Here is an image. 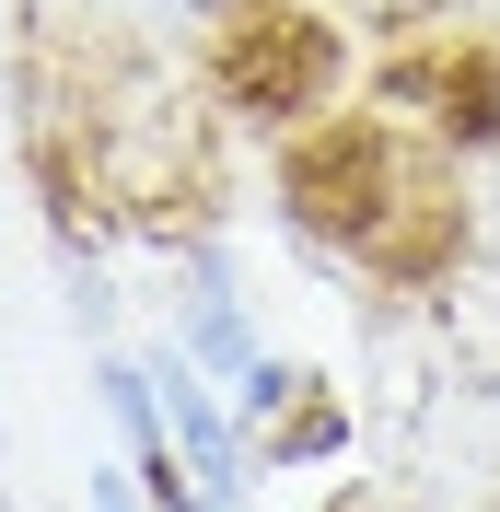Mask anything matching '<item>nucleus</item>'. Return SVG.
<instances>
[{"mask_svg":"<svg viewBox=\"0 0 500 512\" xmlns=\"http://www.w3.org/2000/svg\"><path fill=\"white\" fill-rule=\"evenodd\" d=\"M163 338H175L198 373H221V384L268 350V326H256V303H245V256H233V233H210V222H175V233H163Z\"/></svg>","mask_w":500,"mask_h":512,"instance_id":"f257e3e1","label":"nucleus"},{"mask_svg":"<svg viewBox=\"0 0 500 512\" xmlns=\"http://www.w3.org/2000/svg\"><path fill=\"white\" fill-rule=\"evenodd\" d=\"M47 268H59V315L82 326V350H105V338L128 326V291H117V268L70 233V210H47Z\"/></svg>","mask_w":500,"mask_h":512,"instance_id":"f03ea898","label":"nucleus"},{"mask_svg":"<svg viewBox=\"0 0 500 512\" xmlns=\"http://www.w3.org/2000/svg\"><path fill=\"white\" fill-rule=\"evenodd\" d=\"M361 443V419L338 408V396H326V384H314L303 408L280 419V431H256V454H268V478H303V466H326V454H349Z\"/></svg>","mask_w":500,"mask_h":512,"instance_id":"7ed1b4c3","label":"nucleus"},{"mask_svg":"<svg viewBox=\"0 0 500 512\" xmlns=\"http://www.w3.org/2000/svg\"><path fill=\"white\" fill-rule=\"evenodd\" d=\"M303 396H314V373H303L291 350H256L245 373H233V408H245V431H280V419L303 408Z\"/></svg>","mask_w":500,"mask_h":512,"instance_id":"20e7f679","label":"nucleus"},{"mask_svg":"<svg viewBox=\"0 0 500 512\" xmlns=\"http://www.w3.org/2000/svg\"><path fill=\"white\" fill-rule=\"evenodd\" d=\"M82 512H152V501H140V478H128V454L82 466Z\"/></svg>","mask_w":500,"mask_h":512,"instance_id":"39448f33","label":"nucleus"},{"mask_svg":"<svg viewBox=\"0 0 500 512\" xmlns=\"http://www.w3.org/2000/svg\"><path fill=\"white\" fill-rule=\"evenodd\" d=\"M326 512H373V489H361V478H338V489H326Z\"/></svg>","mask_w":500,"mask_h":512,"instance_id":"423d86ee","label":"nucleus"},{"mask_svg":"<svg viewBox=\"0 0 500 512\" xmlns=\"http://www.w3.org/2000/svg\"><path fill=\"white\" fill-rule=\"evenodd\" d=\"M0 70H12V0H0Z\"/></svg>","mask_w":500,"mask_h":512,"instance_id":"0eeeda50","label":"nucleus"},{"mask_svg":"<svg viewBox=\"0 0 500 512\" xmlns=\"http://www.w3.org/2000/svg\"><path fill=\"white\" fill-rule=\"evenodd\" d=\"M0 501H12V431H0Z\"/></svg>","mask_w":500,"mask_h":512,"instance_id":"6e6552de","label":"nucleus"}]
</instances>
